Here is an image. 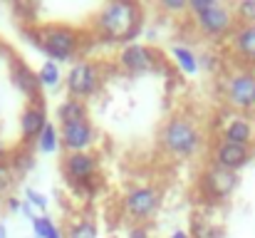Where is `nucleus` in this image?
<instances>
[{"label":"nucleus","instance_id":"nucleus-32","mask_svg":"<svg viewBox=\"0 0 255 238\" xmlns=\"http://www.w3.org/2000/svg\"><path fill=\"white\" fill-rule=\"evenodd\" d=\"M169 238H193L188 231H183V229H176V231H171Z\"/></svg>","mask_w":255,"mask_h":238},{"label":"nucleus","instance_id":"nucleus-3","mask_svg":"<svg viewBox=\"0 0 255 238\" xmlns=\"http://www.w3.org/2000/svg\"><path fill=\"white\" fill-rule=\"evenodd\" d=\"M159 147L171 159H193L206 147V134L196 119L186 114H171L161 124Z\"/></svg>","mask_w":255,"mask_h":238},{"label":"nucleus","instance_id":"nucleus-26","mask_svg":"<svg viewBox=\"0 0 255 238\" xmlns=\"http://www.w3.org/2000/svg\"><path fill=\"white\" fill-rule=\"evenodd\" d=\"M15 186V171L10 166V161H0V196H5L10 189Z\"/></svg>","mask_w":255,"mask_h":238},{"label":"nucleus","instance_id":"nucleus-21","mask_svg":"<svg viewBox=\"0 0 255 238\" xmlns=\"http://www.w3.org/2000/svg\"><path fill=\"white\" fill-rule=\"evenodd\" d=\"M7 161H10L15 176H22V174H27V171L35 169V154L27 152V147H17V149H12L10 157H7Z\"/></svg>","mask_w":255,"mask_h":238},{"label":"nucleus","instance_id":"nucleus-6","mask_svg":"<svg viewBox=\"0 0 255 238\" xmlns=\"http://www.w3.org/2000/svg\"><path fill=\"white\" fill-rule=\"evenodd\" d=\"M102 89V67L99 62L89 60V57H80L70 65L67 75H65V92L72 99L85 102L89 97H94Z\"/></svg>","mask_w":255,"mask_h":238},{"label":"nucleus","instance_id":"nucleus-28","mask_svg":"<svg viewBox=\"0 0 255 238\" xmlns=\"http://www.w3.org/2000/svg\"><path fill=\"white\" fill-rule=\"evenodd\" d=\"M213 5H218V0H188V12L196 17V15H201V12L211 10Z\"/></svg>","mask_w":255,"mask_h":238},{"label":"nucleus","instance_id":"nucleus-25","mask_svg":"<svg viewBox=\"0 0 255 238\" xmlns=\"http://www.w3.org/2000/svg\"><path fill=\"white\" fill-rule=\"evenodd\" d=\"M233 10H236V20L238 22L255 25V0H241Z\"/></svg>","mask_w":255,"mask_h":238},{"label":"nucleus","instance_id":"nucleus-17","mask_svg":"<svg viewBox=\"0 0 255 238\" xmlns=\"http://www.w3.org/2000/svg\"><path fill=\"white\" fill-rule=\"evenodd\" d=\"M171 60H173V65H176L186 77H193V75L201 72V57L196 55L193 47H188V45H183V42L171 45Z\"/></svg>","mask_w":255,"mask_h":238},{"label":"nucleus","instance_id":"nucleus-15","mask_svg":"<svg viewBox=\"0 0 255 238\" xmlns=\"http://www.w3.org/2000/svg\"><path fill=\"white\" fill-rule=\"evenodd\" d=\"M221 139L223 142H233L241 147H253L255 139V124L251 122L248 114H233L226 119L223 129H221Z\"/></svg>","mask_w":255,"mask_h":238},{"label":"nucleus","instance_id":"nucleus-23","mask_svg":"<svg viewBox=\"0 0 255 238\" xmlns=\"http://www.w3.org/2000/svg\"><path fill=\"white\" fill-rule=\"evenodd\" d=\"M30 226H32V234L35 238H50L55 236L57 231H60V226L47 216V214H40V216H35L32 221H30Z\"/></svg>","mask_w":255,"mask_h":238},{"label":"nucleus","instance_id":"nucleus-7","mask_svg":"<svg viewBox=\"0 0 255 238\" xmlns=\"http://www.w3.org/2000/svg\"><path fill=\"white\" fill-rule=\"evenodd\" d=\"M238 184H241L238 174H231V171H226V169H218V166L208 164V166L198 174L196 189H198V194H201L208 204H223V201H228V199L236 194Z\"/></svg>","mask_w":255,"mask_h":238},{"label":"nucleus","instance_id":"nucleus-19","mask_svg":"<svg viewBox=\"0 0 255 238\" xmlns=\"http://www.w3.org/2000/svg\"><path fill=\"white\" fill-rule=\"evenodd\" d=\"M37 79H40L42 89H57L60 84H65V75H62L60 65H57V62H52V60H45V62L40 65V70H37Z\"/></svg>","mask_w":255,"mask_h":238},{"label":"nucleus","instance_id":"nucleus-10","mask_svg":"<svg viewBox=\"0 0 255 238\" xmlns=\"http://www.w3.org/2000/svg\"><path fill=\"white\" fill-rule=\"evenodd\" d=\"M62 176L65 181L75 189L82 191L87 184L94 181L97 171H99V157L94 152H72V154H62Z\"/></svg>","mask_w":255,"mask_h":238},{"label":"nucleus","instance_id":"nucleus-29","mask_svg":"<svg viewBox=\"0 0 255 238\" xmlns=\"http://www.w3.org/2000/svg\"><path fill=\"white\" fill-rule=\"evenodd\" d=\"M124 238H151V231H149L146 224H131L127 229V236Z\"/></svg>","mask_w":255,"mask_h":238},{"label":"nucleus","instance_id":"nucleus-33","mask_svg":"<svg viewBox=\"0 0 255 238\" xmlns=\"http://www.w3.org/2000/svg\"><path fill=\"white\" fill-rule=\"evenodd\" d=\"M7 157H10V152H7V149H5V144L0 142V161H5Z\"/></svg>","mask_w":255,"mask_h":238},{"label":"nucleus","instance_id":"nucleus-20","mask_svg":"<svg viewBox=\"0 0 255 238\" xmlns=\"http://www.w3.org/2000/svg\"><path fill=\"white\" fill-rule=\"evenodd\" d=\"M35 149H37L40 154H55V152L60 149V129H57L52 122H47V127L40 132V137H37V142H35Z\"/></svg>","mask_w":255,"mask_h":238},{"label":"nucleus","instance_id":"nucleus-4","mask_svg":"<svg viewBox=\"0 0 255 238\" xmlns=\"http://www.w3.org/2000/svg\"><path fill=\"white\" fill-rule=\"evenodd\" d=\"M164 194L154 184H134L122 196V211L134 224H146L161 211Z\"/></svg>","mask_w":255,"mask_h":238},{"label":"nucleus","instance_id":"nucleus-9","mask_svg":"<svg viewBox=\"0 0 255 238\" xmlns=\"http://www.w3.org/2000/svg\"><path fill=\"white\" fill-rule=\"evenodd\" d=\"M117 65L127 72V75H149L156 72L161 67V52L149 45V42H129L119 50L117 55Z\"/></svg>","mask_w":255,"mask_h":238},{"label":"nucleus","instance_id":"nucleus-11","mask_svg":"<svg viewBox=\"0 0 255 238\" xmlns=\"http://www.w3.org/2000/svg\"><path fill=\"white\" fill-rule=\"evenodd\" d=\"M97 139H99V134H97V127L92 124L89 117L87 119H77V122L60 124V149H65V154L92 152Z\"/></svg>","mask_w":255,"mask_h":238},{"label":"nucleus","instance_id":"nucleus-22","mask_svg":"<svg viewBox=\"0 0 255 238\" xmlns=\"http://www.w3.org/2000/svg\"><path fill=\"white\" fill-rule=\"evenodd\" d=\"M65 238H99V226L89 219H77L65 229Z\"/></svg>","mask_w":255,"mask_h":238},{"label":"nucleus","instance_id":"nucleus-14","mask_svg":"<svg viewBox=\"0 0 255 238\" xmlns=\"http://www.w3.org/2000/svg\"><path fill=\"white\" fill-rule=\"evenodd\" d=\"M45 127H47L45 104L42 102H27L25 109L20 112V142H22V147L35 144Z\"/></svg>","mask_w":255,"mask_h":238},{"label":"nucleus","instance_id":"nucleus-16","mask_svg":"<svg viewBox=\"0 0 255 238\" xmlns=\"http://www.w3.org/2000/svg\"><path fill=\"white\" fill-rule=\"evenodd\" d=\"M231 42V52L246 62V65H255V25H248V22H238L233 35L228 37Z\"/></svg>","mask_w":255,"mask_h":238},{"label":"nucleus","instance_id":"nucleus-35","mask_svg":"<svg viewBox=\"0 0 255 238\" xmlns=\"http://www.w3.org/2000/svg\"><path fill=\"white\" fill-rule=\"evenodd\" d=\"M50 238H65V231H62V229H60V231H57V234H55V236H50Z\"/></svg>","mask_w":255,"mask_h":238},{"label":"nucleus","instance_id":"nucleus-12","mask_svg":"<svg viewBox=\"0 0 255 238\" xmlns=\"http://www.w3.org/2000/svg\"><path fill=\"white\" fill-rule=\"evenodd\" d=\"M253 161V149L251 147H241L233 142H218L211 152V164L218 169H226L231 174H241L248 164Z\"/></svg>","mask_w":255,"mask_h":238},{"label":"nucleus","instance_id":"nucleus-8","mask_svg":"<svg viewBox=\"0 0 255 238\" xmlns=\"http://www.w3.org/2000/svg\"><path fill=\"white\" fill-rule=\"evenodd\" d=\"M193 25L198 30V35H203L206 40H226L233 35L238 20H236V10L228 2H218L211 10L201 12L193 17Z\"/></svg>","mask_w":255,"mask_h":238},{"label":"nucleus","instance_id":"nucleus-13","mask_svg":"<svg viewBox=\"0 0 255 238\" xmlns=\"http://www.w3.org/2000/svg\"><path fill=\"white\" fill-rule=\"evenodd\" d=\"M10 82L20 94L27 97V102H42V84L37 79V72L20 57L10 60Z\"/></svg>","mask_w":255,"mask_h":238},{"label":"nucleus","instance_id":"nucleus-18","mask_svg":"<svg viewBox=\"0 0 255 238\" xmlns=\"http://www.w3.org/2000/svg\"><path fill=\"white\" fill-rule=\"evenodd\" d=\"M55 114H57V122H60V124H67V122L87 119V117H89V109H87V102L65 97V99L57 104V112H55Z\"/></svg>","mask_w":255,"mask_h":238},{"label":"nucleus","instance_id":"nucleus-34","mask_svg":"<svg viewBox=\"0 0 255 238\" xmlns=\"http://www.w3.org/2000/svg\"><path fill=\"white\" fill-rule=\"evenodd\" d=\"M0 238H7V226L0 221Z\"/></svg>","mask_w":255,"mask_h":238},{"label":"nucleus","instance_id":"nucleus-5","mask_svg":"<svg viewBox=\"0 0 255 238\" xmlns=\"http://www.w3.org/2000/svg\"><path fill=\"white\" fill-rule=\"evenodd\" d=\"M223 97L238 114L255 112V70L236 67L223 77Z\"/></svg>","mask_w":255,"mask_h":238},{"label":"nucleus","instance_id":"nucleus-31","mask_svg":"<svg viewBox=\"0 0 255 238\" xmlns=\"http://www.w3.org/2000/svg\"><path fill=\"white\" fill-rule=\"evenodd\" d=\"M20 214H25V216H27L30 221H32L35 216H40V214H37V211H35V209H32V206H30V204H27L25 199H22V209H20Z\"/></svg>","mask_w":255,"mask_h":238},{"label":"nucleus","instance_id":"nucleus-2","mask_svg":"<svg viewBox=\"0 0 255 238\" xmlns=\"http://www.w3.org/2000/svg\"><path fill=\"white\" fill-rule=\"evenodd\" d=\"M22 37H27L47 60L52 62H72L85 50V30L65 22H50V25H22Z\"/></svg>","mask_w":255,"mask_h":238},{"label":"nucleus","instance_id":"nucleus-27","mask_svg":"<svg viewBox=\"0 0 255 238\" xmlns=\"http://www.w3.org/2000/svg\"><path fill=\"white\" fill-rule=\"evenodd\" d=\"M159 10H164L169 15H183V12H188V0H161Z\"/></svg>","mask_w":255,"mask_h":238},{"label":"nucleus","instance_id":"nucleus-30","mask_svg":"<svg viewBox=\"0 0 255 238\" xmlns=\"http://www.w3.org/2000/svg\"><path fill=\"white\" fill-rule=\"evenodd\" d=\"M5 206H7L10 214H20V209H22V199H17V196H7Z\"/></svg>","mask_w":255,"mask_h":238},{"label":"nucleus","instance_id":"nucleus-1","mask_svg":"<svg viewBox=\"0 0 255 238\" xmlns=\"http://www.w3.org/2000/svg\"><path fill=\"white\" fill-rule=\"evenodd\" d=\"M92 30L104 45H129L144 30V10L131 0L104 2L92 17Z\"/></svg>","mask_w":255,"mask_h":238},{"label":"nucleus","instance_id":"nucleus-24","mask_svg":"<svg viewBox=\"0 0 255 238\" xmlns=\"http://www.w3.org/2000/svg\"><path fill=\"white\" fill-rule=\"evenodd\" d=\"M25 201L37 211V214H45L47 211V206H50V201H47V196L42 194V191H37V189H32V186H27L25 189Z\"/></svg>","mask_w":255,"mask_h":238}]
</instances>
